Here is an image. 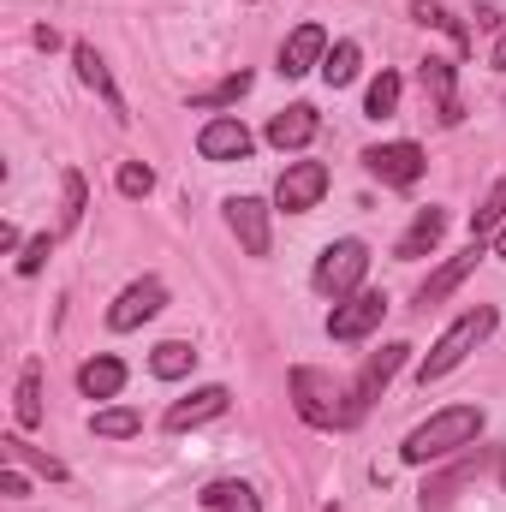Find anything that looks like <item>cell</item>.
I'll return each instance as SVG.
<instances>
[{
	"mask_svg": "<svg viewBox=\"0 0 506 512\" xmlns=\"http://www.w3.org/2000/svg\"><path fill=\"white\" fill-rule=\"evenodd\" d=\"M84 209H90L84 173H78V167H66V173H60V233H72V227L84 221Z\"/></svg>",
	"mask_w": 506,
	"mask_h": 512,
	"instance_id": "d4e9b609",
	"label": "cell"
},
{
	"mask_svg": "<svg viewBox=\"0 0 506 512\" xmlns=\"http://www.w3.org/2000/svg\"><path fill=\"white\" fill-rule=\"evenodd\" d=\"M197 501H203L209 512H262L256 489H251V483H239V477H221V483H209Z\"/></svg>",
	"mask_w": 506,
	"mask_h": 512,
	"instance_id": "ffe728a7",
	"label": "cell"
},
{
	"mask_svg": "<svg viewBox=\"0 0 506 512\" xmlns=\"http://www.w3.org/2000/svg\"><path fill=\"white\" fill-rule=\"evenodd\" d=\"M399 90H405L399 72H381L376 84H370V96H364V114H370V120H393V114H399Z\"/></svg>",
	"mask_w": 506,
	"mask_h": 512,
	"instance_id": "f546056e",
	"label": "cell"
},
{
	"mask_svg": "<svg viewBox=\"0 0 506 512\" xmlns=\"http://www.w3.org/2000/svg\"><path fill=\"white\" fill-rule=\"evenodd\" d=\"M364 274H370V245L364 239H334L328 251L316 256V292H328L334 304L364 292Z\"/></svg>",
	"mask_w": 506,
	"mask_h": 512,
	"instance_id": "277c9868",
	"label": "cell"
},
{
	"mask_svg": "<svg viewBox=\"0 0 506 512\" xmlns=\"http://www.w3.org/2000/svg\"><path fill=\"white\" fill-rule=\"evenodd\" d=\"M322 191H328V167H322V161H292V167L274 179V203H280L286 215H310V209L322 203Z\"/></svg>",
	"mask_w": 506,
	"mask_h": 512,
	"instance_id": "52a82bcc",
	"label": "cell"
},
{
	"mask_svg": "<svg viewBox=\"0 0 506 512\" xmlns=\"http://www.w3.org/2000/svg\"><path fill=\"white\" fill-rule=\"evenodd\" d=\"M251 149H256L251 126L233 120V114H215L209 126L197 131V155H203V161H245Z\"/></svg>",
	"mask_w": 506,
	"mask_h": 512,
	"instance_id": "8fae6325",
	"label": "cell"
},
{
	"mask_svg": "<svg viewBox=\"0 0 506 512\" xmlns=\"http://www.w3.org/2000/svg\"><path fill=\"white\" fill-rule=\"evenodd\" d=\"M245 90H251V72H233V78H221V84L197 90V96H191V108H197V114H215V108H233Z\"/></svg>",
	"mask_w": 506,
	"mask_h": 512,
	"instance_id": "4316f807",
	"label": "cell"
},
{
	"mask_svg": "<svg viewBox=\"0 0 506 512\" xmlns=\"http://www.w3.org/2000/svg\"><path fill=\"white\" fill-rule=\"evenodd\" d=\"M495 256H506V227H501V233H495Z\"/></svg>",
	"mask_w": 506,
	"mask_h": 512,
	"instance_id": "d590c367",
	"label": "cell"
},
{
	"mask_svg": "<svg viewBox=\"0 0 506 512\" xmlns=\"http://www.w3.org/2000/svg\"><path fill=\"white\" fill-rule=\"evenodd\" d=\"M161 304H167V286H161L155 274H143V280H131L126 292L108 304V328H114V334H131V328H143L149 316H161Z\"/></svg>",
	"mask_w": 506,
	"mask_h": 512,
	"instance_id": "30bf717a",
	"label": "cell"
},
{
	"mask_svg": "<svg viewBox=\"0 0 506 512\" xmlns=\"http://www.w3.org/2000/svg\"><path fill=\"white\" fill-rule=\"evenodd\" d=\"M114 185H120V197H149V191H155V173H149L143 161H120Z\"/></svg>",
	"mask_w": 506,
	"mask_h": 512,
	"instance_id": "4dcf8cb0",
	"label": "cell"
},
{
	"mask_svg": "<svg viewBox=\"0 0 506 512\" xmlns=\"http://www.w3.org/2000/svg\"><path fill=\"white\" fill-rule=\"evenodd\" d=\"M501 227H506V173L489 185V197L471 209V239H483V245H489V233H501Z\"/></svg>",
	"mask_w": 506,
	"mask_h": 512,
	"instance_id": "7402d4cb",
	"label": "cell"
},
{
	"mask_svg": "<svg viewBox=\"0 0 506 512\" xmlns=\"http://www.w3.org/2000/svg\"><path fill=\"white\" fill-rule=\"evenodd\" d=\"M387 310H393V304H387V292H352V298H340V304H334V316H328V340H340V346L370 340Z\"/></svg>",
	"mask_w": 506,
	"mask_h": 512,
	"instance_id": "5b68a950",
	"label": "cell"
},
{
	"mask_svg": "<svg viewBox=\"0 0 506 512\" xmlns=\"http://www.w3.org/2000/svg\"><path fill=\"white\" fill-rule=\"evenodd\" d=\"M292 411L310 423V429H352V387H340L328 370H310V364H298L292 376Z\"/></svg>",
	"mask_w": 506,
	"mask_h": 512,
	"instance_id": "7a4b0ae2",
	"label": "cell"
},
{
	"mask_svg": "<svg viewBox=\"0 0 506 512\" xmlns=\"http://www.w3.org/2000/svg\"><path fill=\"white\" fill-rule=\"evenodd\" d=\"M227 227L245 256H268V203L262 197H227Z\"/></svg>",
	"mask_w": 506,
	"mask_h": 512,
	"instance_id": "4fadbf2b",
	"label": "cell"
},
{
	"mask_svg": "<svg viewBox=\"0 0 506 512\" xmlns=\"http://www.w3.org/2000/svg\"><path fill=\"white\" fill-rule=\"evenodd\" d=\"M0 489H6L12 501H24V495H30V483H24V471H6V477H0Z\"/></svg>",
	"mask_w": 506,
	"mask_h": 512,
	"instance_id": "d6a6232c",
	"label": "cell"
},
{
	"mask_svg": "<svg viewBox=\"0 0 506 512\" xmlns=\"http://www.w3.org/2000/svg\"><path fill=\"white\" fill-rule=\"evenodd\" d=\"M149 370H155L161 382H179V376L197 370V346H191V340H161V346L149 352Z\"/></svg>",
	"mask_w": 506,
	"mask_h": 512,
	"instance_id": "44dd1931",
	"label": "cell"
},
{
	"mask_svg": "<svg viewBox=\"0 0 506 512\" xmlns=\"http://www.w3.org/2000/svg\"><path fill=\"white\" fill-rule=\"evenodd\" d=\"M441 233H447V209H441V203H429V209H417V215H411V227L399 233L393 256H399V262H417V256H429L435 245H441Z\"/></svg>",
	"mask_w": 506,
	"mask_h": 512,
	"instance_id": "9a60e30c",
	"label": "cell"
},
{
	"mask_svg": "<svg viewBox=\"0 0 506 512\" xmlns=\"http://www.w3.org/2000/svg\"><path fill=\"white\" fill-rule=\"evenodd\" d=\"M30 42H36V48H48V54H54V48H60V30H48V24H36V36H30Z\"/></svg>",
	"mask_w": 506,
	"mask_h": 512,
	"instance_id": "836d02e7",
	"label": "cell"
},
{
	"mask_svg": "<svg viewBox=\"0 0 506 512\" xmlns=\"http://www.w3.org/2000/svg\"><path fill=\"white\" fill-rule=\"evenodd\" d=\"M78 387H84V399H120V387H126V364H120L114 352H102V358H90V364L78 370Z\"/></svg>",
	"mask_w": 506,
	"mask_h": 512,
	"instance_id": "d6986e66",
	"label": "cell"
},
{
	"mask_svg": "<svg viewBox=\"0 0 506 512\" xmlns=\"http://www.w3.org/2000/svg\"><path fill=\"white\" fill-rule=\"evenodd\" d=\"M489 66H501L506 72V30H501V42H495V54H489Z\"/></svg>",
	"mask_w": 506,
	"mask_h": 512,
	"instance_id": "e575fe53",
	"label": "cell"
},
{
	"mask_svg": "<svg viewBox=\"0 0 506 512\" xmlns=\"http://www.w3.org/2000/svg\"><path fill=\"white\" fill-rule=\"evenodd\" d=\"M358 66H364V48H358V42H334V48H328V60H322L328 90H346V84L358 78Z\"/></svg>",
	"mask_w": 506,
	"mask_h": 512,
	"instance_id": "cb8c5ba5",
	"label": "cell"
},
{
	"mask_svg": "<svg viewBox=\"0 0 506 512\" xmlns=\"http://www.w3.org/2000/svg\"><path fill=\"white\" fill-rule=\"evenodd\" d=\"M227 405H233V393H227L221 382H209V387H197L191 399L167 405V429H173V435H185V429H197V423H215Z\"/></svg>",
	"mask_w": 506,
	"mask_h": 512,
	"instance_id": "5bb4252c",
	"label": "cell"
},
{
	"mask_svg": "<svg viewBox=\"0 0 506 512\" xmlns=\"http://www.w3.org/2000/svg\"><path fill=\"white\" fill-rule=\"evenodd\" d=\"M12 417H18V429H36V423H42V364H24V376H18V399H12Z\"/></svg>",
	"mask_w": 506,
	"mask_h": 512,
	"instance_id": "603a6c76",
	"label": "cell"
},
{
	"mask_svg": "<svg viewBox=\"0 0 506 512\" xmlns=\"http://www.w3.org/2000/svg\"><path fill=\"white\" fill-rule=\"evenodd\" d=\"M477 435H483V405H447V411H435L429 423H417V429L405 435L399 459H405V465H435V459L471 447Z\"/></svg>",
	"mask_w": 506,
	"mask_h": 512,
	"instance_id": "6da1fadb",
	"label": "cell"
},
{
	"mask_svg": "<svg viewBox=\"0 0 506 512\" xmlns=\"http://www.w3.org/2000/svg\"><path fill=\"white\" fill-rule=\"evenodd\" d=\"M364 167L376 173L381 185H393V191H411V185L423 179L429 155H423L417 143H376V149H364Z\"/></svg>",
	"mask_w": 506,
	"mask_h": 512,
	"instance_id": "ba28073f",
	"label": "cell"
},
{
	"mask_svg": "<svg viewBox=\"0 0 506 512\" xmlns=\"http://www.w3.org/2000/svg\"><path fill=\"white\" fill-rule=\"evenodd\" d=\"M411 18H417V24H429V30H447L459 54L471 48V30H465V24H459V18H453L447 6H435V0H411Z\"/></svg>",
	"mask_w": 506,
	"mask_h": 512,
	"instance_id": "484cf974",
	"label": "cell"
},
{
	"mask_svg": "<svg viewBox=\"0 0 506 512\" xmlns=\"http://www.w3.org/2000/svg\"><path fill=\"white\" fill-rule=\"evenodd\" d=\"M328 60V30L322 24H298L286 42H280V78H304Z\"/></svg>",
	"mask_w": 506,
	"mask_h": 512,
	"instance_id": "7c38bea8",
	"label": "cell"
},
{
	"mask_svg": "<svg viewBox=\"0 0 506 512\" xmlns=\"http://www.w3.org/2000/svg\"><path fill=\"white\" fill-rule=\"evenodd\" d=\"M0 453H6V465H36L48 483H66V465H60V459H48V453H36V447H30V441H18V435H6V441H0Z\"/></svg>",
	"mask_w": 506,
	"mask_h": 512,
	"instance_id": "83f0119b",
	"label": "cell"
},
{
	"mask_svg": "<svg viewBox=\"0 0 506 512\" xmlns=\"http://www.w3.org/2000/svg\"><path fill=\"white\" fill-rule=\"evenodd\" d=\"M495 328H501L495 304H471V310H465V316H459L441 340H435V352L417 364V382L429 387V382H441V376H453V370H459V364H465V358H471L489 334H495Z\"/></svg>",
	"mask_w": 506,
	"mask_h": 512,
	"instance_id": "3957f363",
	"label": "cell"
},
{
	"mask_svg": "<svg viewBox=\"0 0 506 512\" xmlns=\"http://www.w3.org/2000/svg\"><path fill=\"white\" fill-rule=\"evenodd\" d=\"M72 60H78V78H84V84H90V90H96V96L108 102V114H114V120L126 126L131 114H126V96H120V84H114V72H108V60H102V54H96L90 42H78V48H72Z\"/></svg>",
	"mask_w": 506,
	"mask_h": 512,
	"instance_id": "e0dca14e",
	"label": "cell"
},
{
	"mask_svg": "<svg viewBox=\"0 0 506 512\" xmlns=\"http://www.w3.org/2000/svg\"><path fill=\"white\" fill-rule=\"evenodd\" d=\"M405 352H411V346H405V340H393V346H381V352L364 358V370H358V382H352V423H358V417L381 399V387L405 370Z\"/></svg>",
	"mask_w": 506,
	"mask_h": 512,
	"instance_id": "9c48e42d",
	"label": "cell"
},
{
	"mask_svg": "<svg viewBox=\"0 0 506 512\" xmlns=\"http://www.w3.org/2000/svg\"><path fill=\"white\" fill-rule=\"evenodd\" d=\"M417 84H423V96H429V108H435L441 126H459V120H465V102H459V66H453L447 54L417 60Z\"/></svg>",
	"mask_w": 506,
	"mask_h": 512,
	"instance_id": "8992f818",
	"label": "cell"
},
{
	"mask_svg": "<svg viewBox=\"0 0 506 512\" xmlns=\"http://www.w3.org/2000/svg\"><path fill=\"white\" fill-rule=\"evenodd\" d=\"M316 131H322L316 108H310V102H292V108H280V114L268 120V143L286 155V149H304V143H316Z\"/></svg>",
	"mask_w": 506,
	"mask_h": 512,
	"instance_id": "ac0fdd59",
	"label": "cell"
},
{
	"mask_svg": "<svg viewBox=\"0 0 506 512\" xmlns=\"http://www.w3.org/2000/svg\"><path fill=\"white\" fill-rule=\"evenodd\" d=\"M48 251H54V233H36V239L24 245V256H18V274H24V280H30V274H42Z\"/></svg>",
	"mask_w": 506,
	"mask_h": 512,
	"instance_id": "1f68e13d",
	"label": "cell"
},
{
	"mask_svg": "<svg viewBox=\"0 0 506 512\" xmlns=\"http://www.w3.org/2000/svg\"><path fill=\"white\" fill-rule=\"evenodd\" d=\"M483 256H495V251H489L483 239H471V245H465V251L453 256V262H441V268H435V274L423 280V292H417V304H423V310H429V304H441V298H447V292H453V286H459V280H465V274H471L477 262H483Z\"/></svg>",
	"mask_w": 506,
	"mask_h": 512,
	"instance_id": "2e32d148",
	"label": "cell"
},
{
	"mask_svg": "<svg viewBox=\"0 0 506 512\" xmlns=\"http://www.w3.org/2000/svg\"><path fill=\"white\" fill-rule=\"evenodd\" d=\"M90 429H96L102 441H131V435L143 429V417H137L131 405H108V411H96V417H90Z\"/></svg>",
	"mask_w": 506,
	"mask_h": 512,
	"instance_id": "f1b7e54d",
	"label": "cell"
}]
</instances>
